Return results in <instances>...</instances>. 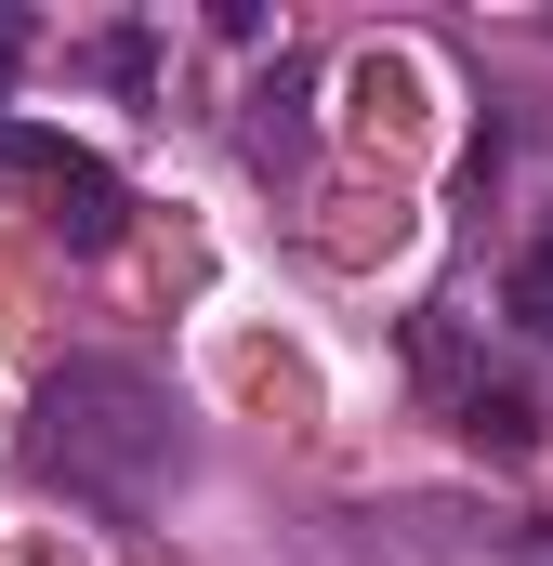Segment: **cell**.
I'll use <instances>...</instances> for the list:
<instances>
[{
    "instance_id": "cell-2",
    "label": "cell",
    "mask_w": 553,
    "mask_h": 566,
    "mask_svg": "<svg viewBox=\"0 0 553 566\" xmlns=\"http://www.w3.org/2000/svg\"><path fill=\"white\" fill-rule=\"evenodd\" d=\"M0 171L40 198V224H53L66 251H106V238H119V211H133L106 158H80V145H53V133H27V119H0Z\"/></svg>"
},
{
    "instance_id": "cell-3",
    "label": "cell",
    "mask_w": 553,
    "mask_h": 566,
    "mask_svg": "<svg viewBox=\"0 0 553 566\" xmlns=\"http://www.w3.org/2000/svg\"><path fill=\"white\" fill-rule=\"evenodd\" d=\"M501 316H514L528 343H553V224L528 238V251H514V290H501Z\"/></svg>"
},
{
    "instance_id": "cell-4",
    "label": "cell",
    "mask_w": 553,
    "mask_h": 566,
    "mask_svg": "<svg viewBox=\"0 0 553 566\" xmlns=\"http://www.w3.org/2000/svg\"><path fill=\"white\" fill-rule=\"evenodd\" d=\"M501 554H514V566H553V527H541V514H528V527H501Z\"/></svg>"
},
{
    "instance_id": "cell-5",
    "label": "cell",
    "mask_w": 553,
    "mask_h": 566,
    "mask_svg": "<svg viewBox=\"0 0 553 566\" xmlns=\"http://www.w3.org/2000/svg\"><path fill=\"white\" fill-rule=\"evenodd\" d=\"M13 53H27V27H13V13H0V80H13Z\"/></svg>"
},
{
    "instance_id": "cell-1",
    "label": "cell",
    "mask_w": 553,
    "mask_h": 566,
    "mask_svg": "<svg viewBox=\"0 0 553 566\" xmlns=\"http://www.w3.org/2000/svg\"><path fill=\"white\" fill-rule=\"evenodd\" d=\"M27 461H40V488H66L80 514L145 527V514L171 501V474H185V409H171V382L133 369V356H66V369L27 396Z\"/></svg>"
}]
</instances>
